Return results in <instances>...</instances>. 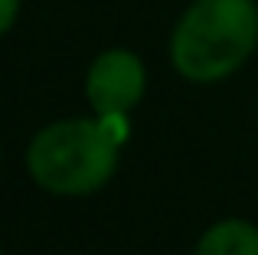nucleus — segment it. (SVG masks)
I'll return each mask as SVG.
<instances>
[{
  "mask_svg": "<svg viewBox=\"0 0 258 255\" xmlns=\"http://www.w3.org/2000/svg\"><path fill=\"white\" fill-rule=\"evenodd\" d=\"M258 46L255 0H193L170 36V62L186 82L232 76Z\"/></svg>",
  "mask_w": 258,
  "mask_h": 255,
  "instance_id": "f257e3e1",
  "label": "nucleus"
},
{
  "mask_svg": "<svg viewBox=\"0 0 258 255\" xmlns=\"http://www.w3.org/2000/svg\"><path fill=\"white\" fill-rule=\"evenodd\" d=\"M118 141L92 118L56 121L33 138L26 151L30 177L56 197H85L118 170Z\"/></svg>",
  "mask_w": 258,
  "mask_h": 255,
  "instance_id": "f03ea898",
  "label": "nucleus"
},
{
  "mask_svg": "<svg viewBox=\"0 0 258 255\" xmlns=\"http://www.w3.org/2000/svg\"><path fill=\"white\" fill-rule=\"evenodd\" d=\"M147 72L131 49H105L85 76V98L95 115H127L144 98Z\"/></svg>",
  "mask_w": 258,
  "mask_h": 255,
  "instance_id": "7ed1b4c3",
  "label": "nucleus"
},
{
  "mask_svg": "<svg viewBox=\"0 0 258 255\" xmlns=\"http://www.w3.org/2000/svg\"><path fill=\"white\" fill-rule=\"evenodd\" d=\"M196 255H258V229L245 219H222L203 232Z\"/></svg>",
  "mask_w": 258,
  "mask_h": 255,
  "instance_id": "20e7f679",
  "label": "nucleus"
},
{
  "mask_svg": "<svg viewBox=\"0 0 258 255\" xmlns=\"http://www.w3.org/2000/svg\"><path fill=\"white\" fill-rule=\"evenodd\" d=\"M20 17V0H0V36L17 23Z\"/></svg>",
  "mask_w": 258,
  "mask_h": 255,
  "instance_id": "39448f33",
  "label": "nucleus"
}]
</instances>
